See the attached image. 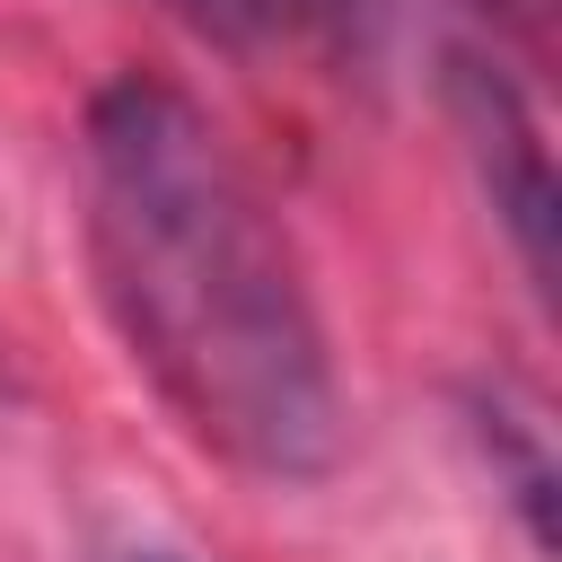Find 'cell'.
Here are the masks:
<instances>
[{
  "label": "cell",
  "mask_w": 562,
  "mask_h": 562,
  "mask_svg": "<svg viewBox=\"0 0 562 562\" xmlns=\"http://www.w3.org/2000/svg\"><path fill=\"white\" fill-rule=\"evenodd\" d=\"M88 263L132 369L193 448L263 483H316L342 457V395L299 255L193 97L158 79L97 88Z\"/></svg>",
  "instance_id": "cell-1"
},
{
  "label": "cell",
  "mask_w": 562,
  "mask_h": 562,
  "mask_svg": "<svg viewBox=\"0 0 562 562\" xmlns=\"http://www.w3.org/2000/svg\"><path fill=\"white\" fill-rule=\"evenodd\" d=\"M457 123L474 140V167L492 184V211L509 220V237L527 255V281L553 299V167H544V132H536L527 97L501 70L457 61Z\"/></svg>",
  "instance_id": "cell-2"
},
{
  "label": "cell",
  "mask_w": 562,
  "mask_h": 562,
  "mask_svg": "<svg viewBox=\"0 0 562 562\" xmlns=\"http://www.w3.org/2000/svg\"><path fill=\"white\" fill-rule=\"evenodd\" d=\"M184 26H202V35H228V44H246V35H272L281 18H290V0H167Z\"/></svg>",
  "instance_id": "cell-3"
}]
</instances>
